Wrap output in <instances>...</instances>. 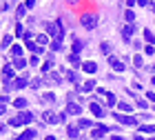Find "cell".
I'll list each match as a JSON object with an SVG mask.
<instances>
[{"label":"cell","instance_id":"1","mask_svg":"<svg viewBox=\"0 0 155 140\" xmlns=\"http://www.w3.org/2000/svg\"><path fill=\"white\" fill-rule=\"evenodd\" d=\"M49 36L53 38V42H62V38H64L62 22H51V25H49Z\"/></svg>","mask_w":155,"mask_h":140},{"label":"cell","instance_id":"2","mask_svg":"<svg viewBox=\"0 0 155 140\" xmlns=\"http://www.w3.org/2000/svg\"><path fill=\"white\" fill-rule=\"evenodd\" d=\"M80 22H82V27H84L86 31H93L95 27H98V14H82Z\"/></svg>","mask_w":155,"mask_h":140},{"label":"cell","instance_id":"3","mask_svg":"<svg viewBox=\"0 0 155 140\" xmlns=\"http://www.w3.org/2000/svg\"><path fill=\"white\" fill-rule=\"evenodd\" d=\"M115 120H120L122 125H137V120L133 116H126V114H115Z\"/></svg>","mask_w":155,"mask_h":140},{"label":"cell","instance_id":"4","mask_svg":"<svg viewBox=\"0 0 155 140\" xmlns=\"http://www.w3.org/2000/svg\"><path fill=\"white\" fill-rule=\"evenodd\" d=\"M16 118L20 120V125H29L31 120H33V114H31V111H22V114H18Z\"/></svg>","mask_w":155,"mask_h":140},{"label":"cell","instance_id":"5","mask_svg":"<svg viewBox=\"0 0 155 140\" xmlns=\"http://www.w3.org/2000/svg\"><path fill=\"white\" fill-rule=\"evenodd\" d=\"M109 62H111V67H113L115 71H124V62H122V60H117L115 56H111V58H109Z\"/></svg>","mask_w":155,"mask_h":140},{"label":"cell","instance_id":"6","mask_svg":"<svg viewBox=\"0 0 155 140\" xmlns=\"http://www.w3.org/2000/svg\"><path fill=\"white\" fill-rule=\"evenodd\" d=\"M82 69H84L86 74H95V71H98V65H95L93 60H86L84 65H82Z\"/></svg>","mask_w":155,"mask_h":140},{"label":"cell","instance_id":"7","mask_svg":"<svg viewBox=\"0 0 155 140\" xmlns=\"http://www.w3.org/2000/svg\"><path fill=\"white\" fill-rule=\"evenodd\" d=\"M42 120H45V122H49V125H55V122H58V116L51 114V111H45V114H42Z\"/></svg>","mask_w":155,"mask_h":140},{"label":"cell","instance_id":"8","mask_svg":"<svg viewBox=\"0 0 155 140\" xmlns=\"http://www.w3.org/2000/svg\"><path fill=\"white\" fill-rule=\"evenodd\" d=\"M82 111V107L78 105V102H71V105H67V114H73V116H78Z\"/></svg>","mask_w":155,"mask_h":140},{"label":"cell","instance_id":"9","mask_svg":"<svg viewBox=\"0 0 155 140\" xmlns=\"http://www.w3.org/2000/svg\"><path fill=\"white\" fill-rule=\"evenodd\" d=\"M2 78H5L7 82H13V69H11L9 65H7L5 69H2Z\"/></svg>","mask_w":155,"mask_h":140},{"label":"cell","instance_id":"10","mask_svg":"<svg viewBox=\"0 0 155 140\" xmlns=\"http://www.w3.org/2000/svg\"><path fill=\"white\" fill-rule=\"evenodd\" d=\"M35 138V131L33 129H27V131H22L20 136H18V140H33Z\"/></svg>","mask_w":155,"mask_h":140},{"label":"cell","instance_id":"11","mask_svg":"<svg viewBox=\"0 0 155 140\" xmlns=\"http://www.w3.org/2000/svg\"><path fill=\"white\" fill-rule=\"evenodd\" d=\"M64 74H67V80H69V82H75V85L80 82V76H78V71H67V69H64Z\"/></svg>","mask_w":155,"mask_h":140},{"label":"cell","instance_id":"12","mask_svg":"<svg viewBox=\"0 0 155 140\" xmlns=\"http://www.w3.org/2000/svg\"><path fill=\"white\" fill-rule=\"evenodd\" d=\"M91 111H93V116H98V118H102V116H104V109H102L98 102H91Z\"/></svg>","mask_w":155,"mask_h":140},{"label":"cell","instance_id":"13","mask_svg":"<svg viewBox=\"0 0 155 140\" xmlns=\"http://www.w3.org/2000/svg\"><path fill=\"white\" fill-rule=\"evenodd\" d=\"M93 89H95V82H93V80H86V82H84L78 91H93Z\"/></svg>","mask_w":155,"mask_h":140},{"label":"cell","instance_id":"14","mask_svg":"<svg viewBox=\"0 0 155 140\" xmlns=\"http://www.w3.org/2000/svg\"><path fill=\"white\" fill-rule=\"evenodd\" d=\"M133 31H135V27H133V25H126V27H124V29H122V36H124V38H126V40H129V38H131V36H133Z\"/></svg>","mask_w":155,"mask_h":140},{"label":"cell","instance_id":"15","mask_svg":"<svg viewBox=\"0 0 155 140\" xmlns=\"http://www.w3.org/2000/svg\"><path fill=\"white\" fill-rule=\"evenodd\" d=\"M82 49H84V42H82V40H73V54L78 56Z\"/></svg>","mask_w":155,"mask_h":140},{"label":"cell","instance_id":"16","mask_svg":"<svg viewBox=\"0 0 155 140\" xmlns=\"http://www.w3.org/2000/svg\"><path fill=\"white\" fill-rule=\"evenodd\" d=\"M27 47H29L33 54H42V47H38V42H31V40H27Z\"/></svg>","mask_w":155,"mask_h":140},{"label":"cell","instance_id":"17","mask_svg":"<svg viewBox=\"0 0 155 140\" xmlns=\"http://www.w3.org/2000/svg\"><path fill=\"white\" fill-rule=\"evenodd\" d=\"M27 87V78H18L13 80V89H25Z\"/></svg>","mask_w":155,"mask_h":140},{"label":"cell","instance_id":"18","mask_svg":"<svg viewBox=\"0 0 155 140\" xmlns=\"http://www.w3.org/2000/svg\"><path fill=\"white\" fill-rule=\"evenodd\" d=\"M42 71H45V74H51V71H53V60H51V58L42 65Z\"/></svg>","mask_w":155,"mask_h":140},{"label":"cell","instance_id":"19","mask_svg":"<svg viewBox=\"0 0 155 140\" xmlns=\"http://www.w3.org/2000/svg\"><path fill=\"white\" fill-rule=\"evenodd\" d=\"M104 134H106V127H104V125L93 129V138H100V136H104Z\"/></svg>","mask_w":155,"mask_h":140},{"label":"cell","instance_id":"20","mask_svg":"<svg viewBox=\"0 0 155 140\" xmlns=\"http://www.w3.org/2000/svg\"><path fill=\"white\" fill-rule=\"evenodd\" d=\"M25 67H27V62L22 58H16L13 60V69H25Z\"/></svg>","mask_w":155,"mask_h":140},{"label":"cell","instance_id":"21","mask_svg":"<svg viewBox=\"0 0 155 140\" xmlns=\"http://www.w3.org/2000/svg\"><path fill=\"white\" fill-rule=\"evenodd\" d=\"M20 54H22V47L20 45H13V47H11V56H13V58H20Z\"/></svg>","mask_w":155,"mask_h":140},{"label":"cell","instance_id":"22","mask_svg":"<svg viewBox=\"0 0 155 140\" xmlns=\"http://www.w3.org/2000/svg\"><path fill=\"white\" fill-rule=\"evenodd\" d=\"M124 18H126V22H129V25H133V20H135V11H124Z\"/></svg>","mask_w":155,"mask_h":140},{"label":"cell","instance_id":"23","mask_svg":"<svg viewBox=\"0 0 155 140\" xmlns=\"http://www.w3.org/2000/svg\"><path fill=\"white\" fill-rule=\"evenodd\" d=\"M13 105L18 107V109H25V107H27V100H25V98H16V100H13Z\"/></svg>","mask_w":155,"mask_h":140},{"label":"cell","instance_id":"24","mask_svg":"<svg viewBox=\"0 0 155 140\" xmlns=\"http://www.w3.org/2000/svg\"><path fill=\"white\" fill-rule=\"evenodd\" d=\"M47 42H49V36H47V34H40V36H38V47L47 45Z\"/></svg>","mask_w":155,"mask_h":140},{"label":"cell","instance_id":"25","mask_svg":"<svg viewBox=\"0 0 155 140\" xmlns=\"http://www.w3.org/2000/svg\"><path fill=\"white\" fill-rule=\"evenodd\" d=\"M25 14H27V5H18V9H16V16H18V18H22Z\"/></svg>","mask_w":155,"mask_h":140},{"label":"cell","instance_id":"26","mask_svg":"<svg viewBox=\"0 0 155 140\" xmlns=\"http://www.w3.org/2000/svg\"><path fill=\"white\" fill-rule=\"evenodd\" d=\"M144 40L149 42V45H151V42H155V36H153V31H144Z\"/></svg>","mask_w":155,"mask_h":140},{"label":"cell","instance_id":"27","mask_svg":"<svg viewBox=\"0 0 155 140\" xmlns=\"http://www.w3.org/2000/svg\"><path fill=\"white\" fill-rule=\"evenodd\" d=\"M100 51L109 56V54H111V45H109V42H102V45H100Z\"/></svg>","mask_w":155,"mask_h":140},{"label":"cell","instance_id":"28","mask_svg":"<svg viewBox=\"0 0 155 140\" xmlns=\"http://www.w3.org/2000/svg\"><path fill=\"white\" fill-rule=\"evenodd\" d=\"M140 131H144V134H155V127L153 125H144V127H140Z\"/></svg>","mask_w":155,"mask_h":140},{"label":"cell","instance_id":"29","mask_svg":"<svg viewBox=\"0 0 155 140\" xmlns=\"http://www.w3.org/2000/svg\"><path fill=\"white\" fill-rule=\"evenodd\" d=\"M67 131H69V136H71V138H78V127H75V125H71Z\"/></svg>","mask_w":155,"mask_h":140},{"label":"cell","instance_id":"30","mask_svg":"<svg viewBox=\"0 0 155 140\" xmlns=\"http://www.w3.org/2000/svg\"><path fill=\"white\" fill-rule=\"evenodd\" d=\"M133 65H135V69H137V67H142V56H140V54H135V58H133Z\"/></svg>","mask_w":155,"mask_h":140},{"label":"cell","instance_id":"31","mask_svg":"<svg viewBox=\"0 0 155 140\" xmlns=\"http://www.w3.org/2000/svg\"><path fill=\"white\" fill-rule=\"evenodd\" d=\"M78 127H80V129H89V127H91V120H80Z\"/></svg>","mask_w":155,"mask_h":140},{"label":"cell","instance_id":"32","mask_svg":"<svg viewBox=\"0 0 155 140\" xmlns=\"http://www.w3.org/2000/svg\"><path fill=\"white\" fill-rule=\"evenodd\" d=\"M51 80H53V82H58V85H60V82H62V78H60V74H55V71H51Z\"/></svg>","mask_w":155,"mask_h":140},{"label":"cell","instance_id":"33","mask_svg":"<svg viewBox=\"0 0 155 140\" xmlns=\"http://www.w3.org/2000/svg\"><path fill=\"white\" fill-rule=\"evenodd\" d=\"M131 109H133V107H131L129 102H120V111H126V114H129Z\"/></svg>","mask_w":155,"mask_h":140},{"label":"cell","instance_id":"34","mask_svg":"<svg viewBox=\"0 0 155 140\" xmlns=\"http://www.w3.org/2000/svg\"><path fill=\"white\" fill-rule=\"evenodd\" d=\"M67 60H69L71 65H80V60H78V56H75V54H71V56H69Z\"/></svg>","mask_w":155,"mask_h":140},{"label":"cell","instance_id":"35","mask_svg":"<svg viewBox=\"0 0 155 140\" xmlns=\"http://www.w3.org/2000/svg\"><path fill=\"white\" fill-rule=\"evenodd\" d=\"M40 85H42V80H40V78H33V80H31V87H33V89H38Z\"/></svg>","mask_w":155,"mask_h":140},{"label":"cell","instance_id":"36","mask_svg":"<svg viewBox=\"0 0 155 140\" xmlns=\"http://www.w3.org/2000/svg\"><path fill=\"white\" fill-rule=\"evenodd\" d=\"M42 98H45L47 102H55V96H53V94H45V96H42Z\"/></svg>","mask_w":155,"mask_h":140},{"label":"cell","instance_id":"37","mask_svg":"<svg viewBox=\"0 0 155 140\" xmlns=\"http://www.w3.org/2000/svg\"><path fill=\"white\" fill-rule=\"evenodd\" d=\"M11 45V36H5V38H2V47H9Z\"/></svg>","mask_w":155,"mask_h":140},{"label":"cell","instance_id":"38","mask_svg":"<svg viewBox=\"0 0 155 140\" xmlns=\"http://www.w3.org/2000/svg\"><path fill=\"white\" fill-rule=\"evenodd\" d=\"M106 100H109L106 105H115V96L113 94H106Z\"/></svg>","mask_w":155,"mask_h":140},{"label":"cell","instance_id":"39","mask_svg":"<svg viewBox=\"0 0 155 140\" xmlns=\"http://www.w3.org/2000/svg\"><path fill=\"white\" fill-rule=\"evenodd\" d=\"M146 100H151V102L155 105V91H149V94H146Z\"/></svg>","mask_w":155,"mask_h":140},{"label":"cell","instance_id":"40","mask_svg":"<svg viewBox=\"0 0 155 140\" xmlns=\"http://www.w3.org/2000/svg\"><path fill=\"white\" fill-rule=\"evenodd\" d=\"M144 51L151 56V54H155V47H153V45H146V47H144Z\"/></svg>","mask_w":155,"mask_h":140},{"label":"cell","instance_id":"41","mask_svg":"<svg viewBox=\"0 0 155 140\" xmlns=\"http://www.w3.org/2000/svg\"><path fill=\"white\" fill-rule=\"evenodd\" d=\"M137 107H140V109H146V107H149V102H146V100H137Z\"/></svg>","mask_w":155,"mask_h":140},{"label":"cell","instance_id":"42","mask_svg":"<svg viewBox=\"0 0 155 140\" xmlns=\"http://www.w3.org/2000/svg\"><path fill=\"white\" fill-rule=\"evenodd\" d=\"M51 49H53V51H60V49H62V42H53V45H51Z\"/></svg>","mask_w":155,"mask_h":140},{"label":"cell","instance_id":"43","mask_svg":"<svg viewBox=\"0 0 155 140\" xmlns=\"http://www.w3.org/2000/svg\"><path fill=\"white\" fill-rule=\"evenodd\" d=\"M16 36H25V31H22L20 25H16Z\"/></svg>","mask_w":155,"mask_h":140},{"label":"cell","instance_id":"44","mask_svg":"<svg viewBox=\"0 0 155 140\" xmlns=\"http://www.w3.org/2000/svg\"><path fill=\"white\" fill-rule=\"evenodd\" d=\"M7 102H9V100H7V96H0V107H5Z\"/></svg>","mask_w":155,"mask_h":140},{"label":"cell","instance_id":"45","mask_svg":"<svg viewBox=\"0 0 155 140\" xmlns=\"http://www.w3.org/2000/svg\"><path fill=\"white\" fill-rule=\"evenodd\" d=\"M113 140H124V138H120V136H113Z\"/></svg>","mask_w":155,"mask_h":140},{"label":"cell","instance_id":"46","mask_svg":"<svg viewBox=\"0 0 155 140\" xmlns=\"http://www.w3.org/2000/svg\"><path fill=\"white\" fill-rule=\"evenodd\" d=\"M2 114H5V107H0V116H2Z\"/></svg>","mask_w":155,"mask_h":140},{"label":"cell","instance_id":"47","mask_svg":"<svg viewBox=\"0 0 155 140\" xmlns=\"http://www.w3.org/2000/svg\"><path fill=\"white\" fill-rule=\"evenodd\" d=\"M47 140H55V138H53V136H47Z\"/></svg>","mask_w":155,"mask_h":140}]
</instances>
